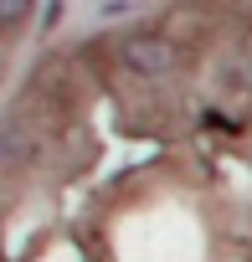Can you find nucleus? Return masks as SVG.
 <instances>
[{
	"label": "nucleus",
	"instance_id": "nucleus-2",
	"mask_svg": "<svg viewBox=\"0 0 252 262\" xmlns=\"http://www.w3.org/2000/svg\"><path fill=\"white\" fill-rule=\"evenodd\" d=\"M36 16V0H0V41H16Z\"/></svg>",
	"mask_w": 252,
	"mask_h": 262
},
{
	"label": "nucleus",
	"instance_id": "nucleus-1",
	"mask_svg": "<svg viewBox=\"0 0 252 262\" xmlns=\"http://www.w3.org/2000/svg\"><path fill=\"white\" fill-rule=\"evenodd\" d=\"M113 52H118V62L129 67L134 77H175L180 72V41L170 36V31H150V26H134V31H123L118 41H113Z\"/></svg>",
	"mask_w": 252,
	"mask_h": 262
},
{
	"label": "nucleus",
	"instance_id": "nucleus-3",
	"mask_svg": "<svg viewBox=\"0 0 252 262\" xmlns=\"http://www.w3.org/2000/svg\"><path fill=\"white\" fill-rule=\"evenodd\" d=\"M62 16H67V0H47V6H41V26H36V31L52 36V31L62 26Z\"/></svg>",
	"mask_w": 252,
	"mask_h": 262
},
{
	"label": "nucleus",
	"instance_id": "nucleus-4",
	"mask_svg": "<svg viewBox=\"0 0 252 262\" xmlns=\"http://www.w3.org/2000/svg\"><path fill=\"white\" fill-rule=\"evenodd\" d=\"M247 77H252V67H247Z\"/></svg>",
	"mask_w": 252,
	"mask_h": 262
}]
</instances>
